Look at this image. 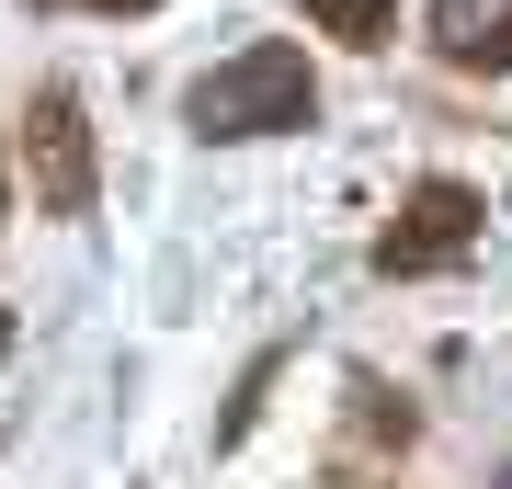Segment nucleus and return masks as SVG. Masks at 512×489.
<instances>
[{
    "label": "nucleus",
    "instance_id": "39448f33",
    "mask_svg": "<svg viewBox=\"0 0 512 489\" xmlns=\"http://www.w3.org/2000/svg\"><path fill=\"white\" fill-rule=\"evenodd\" d=\"M387 12H399V0H308V23H319V35H342V46H376Z\"/></svg>",
    "mask_w": 512,
    "mask_h": 489
},
{
    "label": "nucleus",
    "instance_id": "0eeeda50",
    "mask_svg": "<svg viewBox=\"0 0 512 489\" xmlns=\"http://www.w3.org/2000/svg\"><path fill=\"white\" fill-rule=\"evenodd\" d=\"M0 353H12V319H0Z\"/></svg>",
    "mask_w": 512,
    "mask_h": 489
},
{
    "label": "nucleus",
    "instance_id": "20e7f679",
    "mask_svg": "<svg viewBox=\"0 0 512 489\" xmlns=\"http://www.w3.org/2000/svg\"><path fill=\"white\" fill-rule=\"evenodd\" d=\"M433 57L512 80V0H433Z\"/></svg>",
    "mask_w": 512,
    "mask_h": 489
},
{
    "label": "nucleus",
    "instance_id": "6e6552de",
    "mask_svg": "<svg viewBox=\"0 0 512 489\" xmlns=\"http://www.w3.org/2000/svg\"><path fill=\"white\" fill-rule=\"evenodd\" d=\"M490 489H512V467H501V478H490Z\"/></svg>",
    "mask_w": 512,
    "mask_h": 489
},
{
    "label": "nucleus",
    "instance_id": "423d86ee",
    "mask_svg": "<svg viewBox=\"0 0 512 489\" xmlns=\"http://www.w3.org/2000/svg\"><path fill=\"white\" fill-rule=\"evenodd\" d=\"M92 12H160V0H92Z\"/></svg>",
    "mask_w": 512,
    "mask_h": 489
},
{
    "label": "nucleus",
    "instance_id": "7ed1b4c3",
    "mask_svg": "<svg viewBox=\"0 0 512 489\" xmlns=\"http://www.w3.org/2000/svg\"><path fill=\"white\" fill-rule=\"evenodd\" d=\"M23 171H35L46 217H92L103 205V160H92V126H80V91L69 80H46L35 114H23Z\"/></svg>",
    "mask_w": 512,
    "mask_h": 489
},
{
    "label": "nucleus",
    "instance_id": "f257e3e1",
    "mask_svg": "<svg viewBox=\"0 0 512 489\" xmlns=\"http://www.w3.org/2000/svg\"><path fill=\"white\" fill-rule=\"evenodd\" d=\"M183 114H194V137H296V126H319V69H308V46L251 35L183 91Z\"/></svg>",
    "mask_w": 512,
    "mask_h": 489
},
{
    "label": "nucleus",
    "instance_id": "f03ea898",
    "mask_svg": "<svg viewBox=\"0 0 512 489\" xmlns=\"http://www.w3.org/2000/svg\"><path fill=\"white\" fill-rule=\"evenodd\" d=\"M478 228H490V205H478L456 171H421L410 194H399V217H387V239H376V273H387V285L456 273V262L478 251Z\"/></svg>",
    "mask_w": 512,
    "mask_h": 489
}]
</instances>
